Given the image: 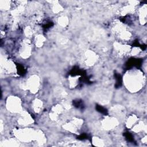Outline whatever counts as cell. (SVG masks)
Listing matches in <instances>:
<instances>
[{
	"label": "cell",
	"instance_id": "30bf717a",
	"mask_svg": "<svg viewBox=\"0 0 147 147\" xmlns=\"http://www.w3.org/2000/svg\"><path fill=\"white\" fill-rule=\"evenodd\" d=\"M101 127L105 130L114 129L119 125V121L114 116H106L100 122Z\"/></svg>",
	"mask_w": 147,
	"mask_h": 147
},
{
	"label": "cell",
	"instance_id": "7402d4cb",
	"mask_svg": "<svg viewBox=\"0 0 147 147\" xmlns=\"http://www.w3.org/2000/svg\"><path fill=\"white\" fill-rule=\"evenodd\" d=\"M79 82V76H71L68 79L69 86L70 88H75L78 84Z\"/></svg>",
	"mask_w": 147,
	"mask_h": 147
},
{
	"label": "cell",
	"instance_id": "7a4b0ae2",
	"mask_svg": "<svg viewBox=\"0 0 147 147\" xmlns=\"http://www.w3.org/2000/svg\"><path fill=\"white\" fill-rule=\"evenodd\" d=\"M111 31L118 39L117 41L128 44L133 38L132 33L127 26L118 19H115L112 22Z\"/></svg>",
	"mask_w": 147,
	"mask_h": 147
},
{
	"label": "cell",
	"instance_id": "6da1fadb",
	"mask_svg": "<svg viewBox=\"0 0 147 147\" xmlns=\"http://www.w3.org/2000/svg\"><path fill=\"white\" fill-rule=\"evenodd\" d=\"M123 82L126 88L130 92H137L144 87L145 77L141 71L137 69H130L123 75Z\"/></svg>",
	"mask_w": 147,
	"mask_h": 147
},
{
	"label": "cell",
	"instance_id": "3957f363",
	"mask_svg": "<svg viewBox=\"0 0 147 147\" xmlns=\"http://www.w3.org/2000/svg\"><path fill=\"white\" fill-rule=\"evenodd\" d=\"M39 130H35L31 128H22L16 129L14 131L15 136L21 141L29 142L36 141L37 142Z\"/></svg>",
	"mask_w": 147,
	"mask_h": 147
},
{
	"label": "cell",
	"instance_id": "277c9868",
	"mask_svg": "<svg viewBox=\"0 0 147 147\" xmlns=\"http://www.w3.org/2000/svg\"><path fill=\"white\" fill-rule=\"evenodd\" d=\"M6 109L12 113L20 114L23 111L22 103L21 99L15 95L7 97L6 100Z\"/></svg>",
	"mask_w": 147,
	"mask_h": 147
},
{
	"label": "cell",
	"instance_id": "5b68a950",
	"mask_svg": "<svg viewBox=\"0 0 147 147\" xmlns=\"http://www.w3.org/2000/svg\"><path fill=\"white\" fill-rule=\"evenodd\" d=\"M40 86V79L37 75L33 74L30 76L26 80L24 87L32 94L38 92Z\"/></svg>",
	"mask_w": 147,
	"mask_h": 147
},
{
	"label": "cell",
	"instance_id": "cb8c5ba5",
	"mask_svg": "<svg viewBox=\"0 0 147 147\" xmlns=\"http://www.w3.org/2000/svg\"><path fill=\"white\" fill-rule=\"evenodd\" d=\"M123 110H124V108L121 106H114L112 107L111 111H112L113 114L118 115V114H121L123 111Z\"/></svg>",
	"mask_w": 147,
	"mask_h": 147
},
{
	"label": "cell",
	"instance_id": "e0dca14e",
	"mask_svg": "<svg viewBox=\"0 0 147 147\" xmlns=\"http://www.w3.org/2000/svg\"><path fill=\"white\" fill-rule=\"evenodd\" d=\"M46 41V38L45 36L41 34H37L34 39V42L36 47L41 48L42 47Z\"/></svg>",
	"mask_w": 147,
	"mask_h": 147
},
{
	"label": "cell",
	"instance_id": "8fae6325",
	"mask_svg": "<svg viewBox=\"0 0 147 147\" xmlns=\"http://www.w3.org/2000/svg\"><path fill=\"white\" fill-rule=\"evenodd\" d=\"M99 56L92 50H87L84 55V63L87 67L94 66L98 61Z\"/></svg>",
	"mask_w": 147,
	"mask_h": 147
},
{
	"label": "cell",
	"instance_id": "5bb4252c",
	"mask_svg": "<svg viewBox=\"0 0 147 147\" xmlns=\"http://www.w3.org/2000/svg\"><path fill=\"white\" fill-rule=\"evenodd\" d=\"M138 121V117L135 114L129 115L125 121L126 127L128 129H131Z\"/></svg>",
	"mask_w": 147,
	"mask_h": 147
},
{
	"label": "cell",
	"instance_id": "4fadbf2b",
	"mask_svg": "<svg viewBox=\"0 0 147 147\" xmlns=\"http://www.w3.org/2000/svg\"><path fill=\"white\" fill-rule=\"evenodd\" d=\"M146 13H147V7L146 4H144L141 6L138 10V20L140 24L145 25L146 22Z\"/></svg>",
	"mask_w": 147,
	"mask_h": 147
},
{
	"label": "cell",
	"instance_id": "44dd1931",
	"mask_svg": "<svg viewBox=\"0 0 147 147\" xmlns=\"http://www.w3.org/2000/svg\"><path fill=\"white\" fill-rule=\"evenodd\" d=\"M24 33L26 38L30 39L33 36L34 31H33V28L30 26L27 25V26H25V28L24 29Z\"/></svg>",
	"mask_w": 147,
	"mask_h": 147
},
{
	"label": "cell",
	"instance_id": "9c48e42d",
	"mask_svg": "<svg viewBox=\"0 0 147 147\" xmlns=\"http://www.w3.org/2000/svg\"><path fill=\"white\" fill-rule=\"evenodd\" d=\"M114 50L115 53L120 57H125L130 55V52L131 47L126 43L121 42L119 41H116L113 45Z\"/></svg>",
	"mask_w": 147,
	"mask_h": 147
},
{
	"label": "cell",
	"instance_id": "52a82bcc",
	"mask_svg": "<svg viewBox=\"0 0 147 147\" xmlns=\"http://www.w3.org/2000/svg\"><path fill=\"white\" fill-rule=\"evenodd\" d=\"M32 51V47L30 39L26 38L22 40L18 49L20 57L23 59H27L31 56Z\"/></svg>",
	"mask_w": 147,
	"mask_h": 147
},
{
	"label": "cell",
	"instance_id": "d4e9b609",
	"mask_svg": "<svg viewBox=\"0 0 147 147\" xmlns=\"http://www.w3.org/2000/svg\"><path fill=\"white\" fill-rule=\"evenodd\" d=\"M141 52V49L139 47H134L131 49L130 55L131 56H136L137 55H139L140 52Z\"/></svg>",
	"mask_w": 147,
	"mask_h": 147
},
{
	"label": "cell",
	"instance_id": "d6986e66",
	"mask_svg": "<svg viewBox=\"0 0 147 147\" xmlns=\"http://www.w3.org/2000/svg\"><path fill=\"white\" fill-rule=\"evenodd\" d=\"M0 9L3 11H8L12 9V1L6 0L0 1Z\"/></svg>",
	"mask_w": 147,
	"mask_h": 147
},
{
	"label": "cell",
	"instance_id": "2e32d148",
	"mask_svg": "<svg viewBox=\"0 0 147 147\" xmlns=\"http://www.w3.org/2000/svg\"><path fill=\"white\" fill-rule=\"evenodd\" d=\"M130 129L133 132L138 133L143 131H146V125L143 121H139Z\"/></svg>",
	"mask_w": 147,
	"mask_h": 147
},
{
	"label": "cell",
	"instance_id": "ba28073f",
	"mask_svg": "<svg viewBox=\"0 0 147 147\" xmlns=\"http://www.w3.org/2000/svg\"><path fill=\"white\" fill-rule=\"evenodd\" d=\"M1 72L4 74L13 75L17 72V67L15 63L10 59L5 58L3 60L1 58Z\"/></svg>",
	"mask_w": 147,
	"mask_h": 147
},
{
	"label": "cell",
	"instance_id": "9a60e30c",
	"mask_svg": "<svg viewBox=\"0 0 147 147\" xmlns=\"http://www.w3.org/2000/svg\"><path fill=\"white\" fill-rule=\"evenodd\" d=\"M42 107L43 102L41 99L38 98H36L33 100L32 103V108L36 113H40L42 110Z\"/></svg>",
	"mask_w": 147,
	"mask_h": 147
},
{
	"label": "cell",
	"instance_id": "ffe728a7",
	"mask_svg": "<svg viewBox=\"0 0 147 147\" xmlns=\"http://www.w3.org/2000/svg\"><path fill=\"white\" fill-rule=\"evenodd\" d=\"M58 24L62 28H65L69 23V18L66 16H61L57 20Z\"/></svg>",
	"mask_w": 147,
	"mask_h": 147
},
{
	"label": "cell",
	"instance_id": "603a6c76",
	"mask_svg": "<svg viewBox=\"0 0 147 147\" xmlns=\"http://www.w3.org/2000/svg\"><path fill=\"white\" fill-rule=\"evenodd\" d=\"M92 142L93 145L95 146H102L105 145L103 140L100 137H94L92 139Z\"/></svg>",
	"mask_w": 147,
	"mask_h": 147
},
{
	"label": "cell",
	"instance_id": "8992f818",
	"mask_svg": "<svg viewBox=\"0 0 147 147\" xmlns=\"http://www.w3.org/2000/svg\"><path fill=\"white\" fill-rule=\"evenodd\" d=\"M83 120L82 119L75 117L65 123L63 127L68 131L77 134L78 131L83 126Z\"/></svg>",
	"mask_w": 147,
	"mask_h": 147
},
{
	"label": "cell",
	"instance_id": "484cf974",
	"mask_svg": "<svg viewBox=\"0 0 147 147\" xmlns=\"http://www.w3.org/2000/svg\"><path fill=\"white\" fill-rule=\"evenodd\" d=\"M142 142L143 143H146V136H145V137L142 138Z\"/></svg>",
	"mask_w": 147,
	"mask_h": 147
},
{
	"label": "cell",
	"instance_id": "7c38bea8",
	"mask_svg": "<svg viewBox=\"0 0 147 147\" xmlns=\"http://www.w3.org/2000/svg\"><path fill=\"white\" fill-rule=\"evenodd\" d=\"M17 122L19 125L23 126H27L34 122L32 116L26 111H22L19 115Z\"/></svg>",
	"mask_w": 147,
	"mask_h": 147
},
{
	"label": "cell",
	"instance_id": "ac0fdd59",
	"mask_svg": "<svg viewBox=\"0 0 147 147\" xmlns=\"http://www.w3.org/2000/svg\"><path fill=\"white\" fill-rule=\"evenodd\" d=\"M51 8L52 12L55 14H58L63 10V7L62 5H60L58 1L51 2Z\"/></svg>",
	"mask_w": 147,
	"mask_h": 147
}]
</instances>
